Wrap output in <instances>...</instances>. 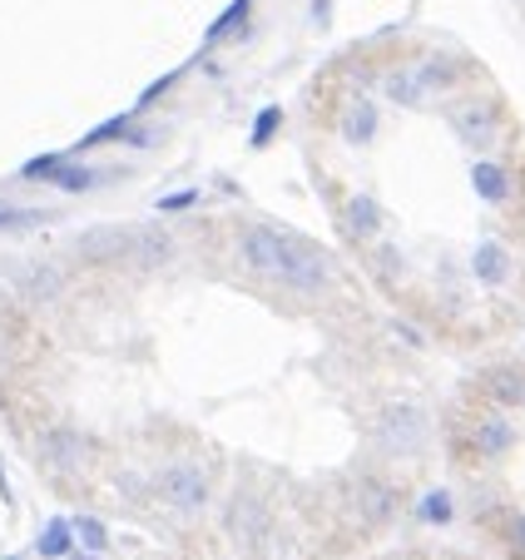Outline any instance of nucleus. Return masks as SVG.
<instances>
[{"mask_svg":"<svg viewBox=\"0 0 525 560\" xmlns=\"http://www.w3.org/2000/svg\"><path fill=\"white\" fill-rule=\"evenodd\" d=\"M238 254L253 273L273 278V283L293 288V293H323L327 278H332L327 273V258L317 254V248H307L303 238H293V233H283V229H268V223L243 229Z\"/></svg>","mask_w":525,"mask_h":560,"instance_id":"nucleus-1","label":"nucleus"},{"mask_svg":"<svg viewBox=\"0 0 525 560\" xmlns=\"http://www.w3.org/2000/svg\"><path fill=\"white\" fill-rule=\"evenodd\" d=\"M452 80H456V65L446 55H427V60L401 65V70L387 74V95L407 109H421L442 95V90H452Z\"/></svg>","mask_w":525,"mask_h":560,"instance_id":"nucleus-2","label":"nucleus"},{"mask_svg":"<svg viewBox=\"0 0 525 560\" xmlns=\"http://www.w3.org/2000/svg\"><path fill=\"white\" fill-rule=\"evenodd\" d=\"M377 446L387 456H421L427 452V442H431V422H427V412L421 407H411V402H392V407H382L377 412Z\"/></svg>","mask_w":525,"mask_h":560,"instance_id":"nucleus-3","label":"nucleus"},{"mask_svg":"<svg viewBox=\"0 0 525 560\" xmlns=\"http://www.w3.org/2000/svg\"><path fill=\"white\" fill-rule=\"evenodd\" d=\"M159 497H164V506L179 511V516H199L209 506V476L194 462H174L159 476Z\"/></svg>","mask_w":525,"mask_h":560,"instance_id":"nucleus-4","label":"nucleus"},{"mask_svg":"<svg viewBox=\"0 0 525 560\" xmlns=\"http://www.w3.org/2000/svg\"><path fill=\"white\" fill-rule=\"evenodd\" d=\"M452 129L471 149H491L495 139H501V119H495V109L486 105V100H462V105L452 109Z\"/></svg>","mask_w":525,"mask_h":560,"instance_id":"nucleus-5","label":"nucleus"},{"mask_svg":"<svg viewBox=\"0 0 525 560\" xmlns=\"http://www.w3.org/2000/svg\"><path fill=\"white\" fill-rule=\"evenodd\" d=\"M80 254L95 258V264H109V258H135V229L105 223V229L80 233Z\"/></svg>","mask_w":525,"mask_h":560,"instance_id":"nucleus-6","label":"nucleus"},{"mask_svg":"<svg viewBox=\"0 0 525 560\" xmlns=\"http://www.w3.org/2000/svg\"><path fill=\"white\" fill-rule=\"evenodd\" d=\"M80 456H84V436L74 427H55V432L40 436V462L50 471H70V466H80Z\"/></svg>","mask_w":525,"mask_h":560,"instance_id":"nucleus-7","label":"nucleus"},{"mask_svg":"<svg viewBox=\"0 0 525 560\" xmlns=\"http://www.w3.org/2000/svg\"><path fill=\"white\" fill-rule=\"evenodd\" d=\"M229 530H233V540H243V546H258V540L273 530V521H268V511H262L253 497H238L229 506Z\"/></svg>","mask_w":525,"mask_h":560,"instance_id":"nucleus-8","label":"nucleus"},{"mask_svg":"<svg viewBox=\"0 0 525 560\" xmlns=\"http://www.w3.org/2000/svg\"><path fill=\"white\" fill-rule=\"evenodd\" d=\"M352 506H358V516L368 521V526H377V521L392 516V487H382V481H358V487H352Z\"/></svg>","mask_w":525,"mask_h":560,"instance_id":"nucleus-9","label":"nucleus"},{"mask_svg":"<svg viewBox=\"0 0 525 560\" xmlns=\"http://www.w3.org/2000/svg\"><path fill=\"white\" fill-rule=\"evenodd\" d=\"M511 446H515V432H511V422H505L501 412H491V417L476 422V452L481 456H505Z\"/></svg>","mask_w":525,"mask_h":560,"instance_id":"nucleus-10","label":"nucleus"},{"mask_svg":"<svg viewBox=\"0 0 525 560\" xmlns=\"http://www.w3.org/2000/svg\"><path fill=\"white\" fill-rule=\"evenodd\" d=\"M471 273L481 278L486 288H501L505 278H511V254H505L501 244H481V248L471 254Z\"/></svg>","mask_w":525,"mask_h":560,"instance_id":"nucleus-11","label":"nucleus"},{"mask_svg":"<svg viewBox=\"0 0 525 560\" xmlns=\"http://www.w3.org/2000/svg\"><path fill=\"white\" fill-rule=\"evenodd\" d=\"M471 189L481 194L486 203H505V199H511V174H505L501 164H491V159H476Z\"/></svg>","mask_w":525,"mask_h":560,"instance_id":"nucleus-12","label":"nucleus"},{"mask_svg":"<svg viewBox=\"0 0 525 560\" xmlns=\"http://www.w3.org/2000/svg\"><path fill=\"white\" fill-rule=\"evenodd\" d=\"M174 258V238H168L164 229H154V223H144V229H135V264H168Z\"/></svg>","mask_w":525,"mask_h":560,"instance_id":"nucleus-13","label":"nucleus"},{"mask_svg":"<svg viewBox=\"0 0 525 560\" xmlns=\"http://www.w3.org/2000/svg\"><path fill=\"white\" fill-rule=\"evenodd\" d=\"M372 135H377V109H372V100H352V105L342 109V139L347 144H368Z\"/></svg>","mask_w":525,"mask_h":560,"instance_id":"nucleus-14","label":"nucleus"},{"mask_svg":"<svg viewBox=\"0 0 525 560\" xmlns=\"http://www.w3.org/2000/svg\"><path fill=\"white\" fill-rule=\"evenodd\" d=\"M347 229L358 233V238H372V233L382 229L377 199H368V194H352V199H347Z\"/></svg>","mask_w":525,"mask_h":560,"instance_id":"nucleus-15","label":"nucleus"},{"mask_svg":"<svg viewBox=\"0 0 525 560\" xmlns=\"http://www.w3.org/2000/svg\"><path fill=\"white\" fill-rule=\"evenodd\" d=\"M486 387H491V397H495L501 407H525V372L495 368L491 377H486Z\"/></svg>","mask_w":525,"mask_h":560,"instance_id":"nucleus-16","label":"nucleus"},{"mask_svg":"<svg viewBox=\"0 0 525 560\" xmlns=\"http://www.w3.org/2000/svg\"><path fill=\"white\" fill-rule=\"evenodd\" d=\"M456 516V501H452V491L446 487H431V491H421V501H417V521H427V526H446V521Z\"/></svg>","mask_w":525,"mask_h":560,"instance_id":"nucleus-17","label":"nucleus"},{"mask_svg":"<svg viewBox=\"0 0 525 560\" xmlns=\"http://www.w3.org/2000/svg\"><path fill=\"white\" fill-rule=\"evenodd\" d=\"M70 546H74V526L70 521H45V530H40V540H35V550H40L45 560H60V556H70Z\"/></svg>","mask_w":525,"mask_h":560,"instance_id":"nucleus-18","label":"nucleus"},{"mask_svg":"<svg viewBox=\"0 0 525 560\" xmlns=\"http://www.w3.org/2000/svg\"><path fill=\"white\" fill-rule=\"evenodd\" d=\"M248 11H253V0H233L229 11H223V15H219V21H213V25H209V35H203V40H209V45L229 40V35H233V31H238V25H243V21H248Z\"/></svg>","mask_w":525,"mask_h":560,"instance_id":"nucleus-19","label":"nucleus"},{"mask_svg":"<svg viewBox=\"0 0 525 560\" xmlns=\"http://www.w3.org/2000/svg\"><path fill=\"white\" fill-rule=\"evenodd\" d=\"M50 184H60L65 194H84V189H95V184H100V174L95 170H74V164H60Z\"/></svg>","mask_w":525,"mask_h":560,"instance_id":"nucleus-20","label":"nucleus"},{"mask_svg":"<svg viewBox=\"0 0 525 560\" xmlns=\"http://www.w3.org/2000/svg\"><path fill=\"white\" fill-rule=\"evenodd\" d=\"M278 125H283V109L278 105H268V109H258V119H253V144H268V139L278 135Z\"/></svg>","mask_w":525,"mask_h":560,"instance_id":"nucleus-21","label":"nucleus"},{"mask_svg":"<svg viewBox=\"0 0 525 560\" xmlns=\"http://www.w3.org/2000/svg\"><path fill=\"white\" fill-rule=\"evenodd\" d=\"M74 536H80V540H84V550H90V556H100V550H105V546H109V540H105V526H100V521H95V516H84V521H74Z\"/></svg>","mask_w":525,"mask_h":560,"instance_id":"nucleus-22","label":"nucleus"},{"mask_svg":"<svg viewBox=\"0 0 525 560\" xmlns=\"http://www.w3.org/2000/svg\"><path fill=\"white\" fill-rule=\"evenodd\" d=\"M40 223V209H15V203H0V229H31Z\"/></svg>","mask_w":525,"mask_h":560,"instance_id":"nucleus-23","label":"nucleus"},{"mask_svg":"<svg viewBox=\"0 0 525 560\" xmlns=\"http://www.w3.org/2000/svg\"><path fill=\"white\" fill-rule=\"evenodd\" d=\"M65 164V154H45V159H31L21 170V179H55V170Z\"/></svg>","mask_w":525,"mask_h":560,"instance_id":"nucleus-24","label":"nucleus"},{"mask_svg":"<svg viewBox=\"0 0 525 560\" xmlns=\"http://www.w3.org/2000/svg\"><path fill=\"white\" fill-rule=\"evenodd\" d=\"M55 288H60V273H55V268H40V273L31 278V293H35V298H50Z\"/></svg>","mask_w":525,"mask_h":560,"instance_id":"nucleus-25","label":"nucleus"},{"mask_svg":"<svg viewBox=\"0 0 525 560\" xmlns=\"http://www.w3.org/2000/svg\"><path fill=\"white\" fill-rule=\"evenodd\" d=\"M194 199H199V194H194V189H184V194H168V199H159V209H164V213H174V209H189Z\"/></svg>","mask_w":525,"mask_h":560,"instance_id":"nucleus-26","label":"nucleus"},{"mask_svg":"<svg viewBox=\"0 0 525 560\" xmlns=\"http://www.w3.org/2000/svg\"><path fill=\"white\" fill-rule=\"evenodd\" d=\"M515 540H521V546H525V516L515 521Z\"/></svg>","mask_w":525,"mask_h":560,"instance_id":"nucleus-27","label":"nucleus"}]
</instances>
